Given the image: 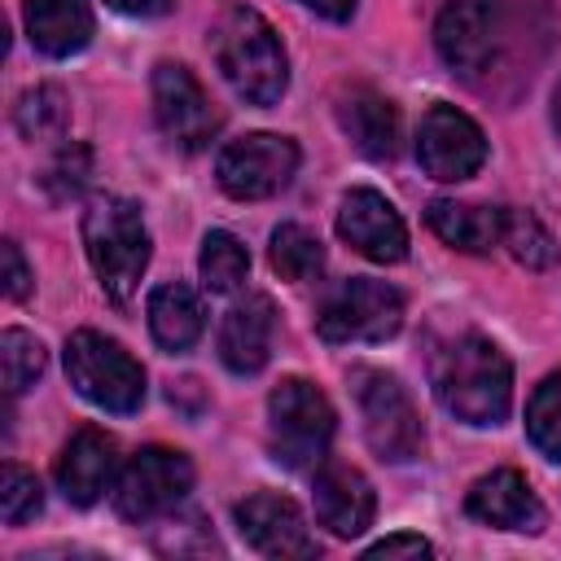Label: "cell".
Segmentation results:
<instances>
[{
	"label": "cell",
	"mask_w": 561,
	"mask_h": 561,
	"mask_svg": "<svg viewBox=\"0 0 561 561\" xmlns=\"http://www.w3.org/2000/svg\"><path fill=\"white\" fill-rule=\"evenodd\" d=\"M434 399L465 425H500L513 403V364L486 333H456L430 359Z\"/></svg>",
	"instance_id": "cell-1"
},
{
	"label": "cell",
	"mask_w": 561,
	"mask_h": 561,
	"mask_svg": "<svg viewBox=\"0 0 561 561\" xmlns=\"http://www.w3.org/2000/svg\"><path fill=\"white\" fill-rule=\"evenodd\" d=\"M210 57L228 79V88L259 110H272L289 88V57L280 48V35L250 4H228L215 18Z\"/></svg>",
	"instance_id": "cell-2"
},
{
	"label": "cell",
	"mask_w": 561,
	"mask_h": 561,
	"mask_svg": "<svg viewBox=\"0 0 561 561\" xmlns=\"http://www.w3.org/2000/svg\"><path fill=\"white\" fill-rule=\"evenodd\" d=\"M83 250L101 280V289L123 307L131 302L145 267H149V228L136 202L127 197H96L83 210Z\"/></svg>",
	"instance_id": "cell-3"
},
{
	"label": "cell",
	"mask_w": 561,
	"mask_h": 561,
	"mask_svg": "<svg viewBox=\"0 0 561 561\" xmlns=\"http://www.w3.org/2000/svg\"><path fill=\"white\" fill-rule=\"evenodd\" d=\"M337 412L329 394L307 377H280L267 394V447L285 469H311L324 460Z\"/></svg>",
	"instance_id": "cell-4"
},
{
	"label": "cell",
	"mask_w": 561,
	"mask_h": 561,
	"mask_svg": "<svg viewBox=\"0 0 561 561\" xmlns=\"http://www.w3.org/2000/svg\"><path fill=\"white\" fill-rule=\"evenodd\" d=\"M66 377L101 412L127 416V412H136L145 403V368H140V359L123 342H114V337H105L96 329H75L66 337Z\"/></svg>",
	"instance_id": "cell-5"
},
{
	"label": "cell",
	"mask_w": 561,
	"mask_h": 561,
	"mask_svg": "<svg viewBox=\"0 0 561 561\" xmlns=\"http://www.w3.org/2000/svg\"><path fill=\"white\" fill-rule=\"evenodd\" d=\"M351 386H355V403H359L368 447L390 465L416 460L421 447H425V430H421V412H416L408 386L394 373H381V368H355Z\"/></svg>",
	"instance_id": "cell-6"
},
{
	"label": "cell",
	"mask_w": 561,
	"mask_h": 561,
	"mask_svg": "<svg viewBox=\"0 0 561 561\" xmlns=\"http://www.w3.org/2000/svg\"><path fill=\"white\" fill-rule=\"evenodd\" d=\"M403 329V294L373 276H351L333 285L316 311V333L324 342H386Z\"/></svg>",
	"instance_id": "cell-7"
},
{
	"label": "cell",
	"mask_w": 561,
	"mask_h": 561,
	"mask_svg": "<svg viewBox=\"0 0 561 561\" xmlns=\"http://www.w3.org/2000/svg\"><path fill=\"white\" fill-rule=\"evenodd\" d=\"M508 39L504 0H451L434 22V48L460 79H482Z\"/></svg>",
	"instance_id": "cell-8"
},
{
	"label": "cell",
	"mask_w": 561,
	"mask_h": 561,
	"mask_svg": "<svg viewBox=\"0 0 561 561\" xmlns=\"http://www.w3.org/2000/svg\"><path fill=\"white\" fill-rule=\"evenodd\" d=\"M193 491V460L175 447H140L114 478V508L123 522H153Z\"/></svg>",
	"instance_id": "cell-9"
},
{
	"label": "cell",
	"mask_w": 561,
	"mask_h": 561,
	"mask_svg": "<svg viewBox=\"0 0 561 561\" xmlns=\"http://www.w3.org/2000/svg\"><path fill=\"white\" fill-rule=\"evenodd\" d=\"M298 171V145L276 131H250L219 149L215 180L237 202H263L280 193Z\"/></svg>",
	"instance_id": "cell-10"
},
{
	"label": "cell",
	"mask_w": 561,
	"mask_h": 561,
	"mask_svg": "<svg viewBox=\"0 0 561 561\" xmlns=\"http://www.w3.org/2000/svg\"><path fill=\"white\" fill-rule=\"evenodd\" d=\"M153 118H158L162 136L184 153L206 149L224 123L210 92L197 83V75L184 61H158L153 66Z\"/></svg>",
	"instance_id": "cell-11"
},
{
	"label": "cell",
	"mask_w": 561,
	"mask_h": 561,
	"mask_svg": "<svg viewBox=\"0 0 561 561\" xmlns=\"http://www.w3.org/2000/svg\"><path fill=\"white\" fill-rule=\"evenodd\" d=\"M416 162L425 167L430 180H443V184L469 180L486 162V136H482V127L465 110L438 101V105H430L421 114V127H416Z\"/></svg>",
	"instance_id": "cell-12"
},
{
	"label": "cell",
	"mask_w": 561,
	"mask_h": 561,
	"mask_svg": "<svg viewBox=\"0 0 561 561\" xmlns=\"http://www.w3.org/2000/svg\"><path fill=\"white\" fill-rule=\"evenodd\" d=\"M311 500H316V522L337 535V539H355L373 526L377 517V495H373V482L337 460V456H324L316 465V482H311Z\"/></svg>",
	"instance_id": "cell-13"
},
{
	"label": "cell",
	"mask_w": 561,
	"mask_h": 561,
	"mask_svg": "<svg viewBox=\"0 0 561 561\" xmlns=\"http://www.w3.org/2000/svg\"><path fill=\"white\" fill-rule=\"evenodd\" d=\"M232 517H237L241 539L263 557H316L320 552L302 522V508L289 495L254 491L232 508Z\"/></svg>",
	"instance_id": "cell-14"
},
{
	"label": "cell",
	"mask_w": 561,
	"mask_h": 561,
	"mask_svg": "<svg viewBox=\"0 0 561 561\" xmlns=\"http://www.w3.org/2000/svg\"><path fill=\"white\" fill-rule=\"evenodd\" d=\"M337 237L373 259V263H399L408 254V228L403 215L377 193V188H351L337 206Z\"/></svg>",
	"instance_id": "cell-15"
},
{
	"label": "cell",
	"mask_w": 561,
	"mask_h": 561,
	"mask_svg": "<svg viewBox=\"0 0 561 561\" xmlns=\"http://www.w3.org/2000/svg\"><path fill=\"white\" fill-rule=\"evenodd\" d=\"M465 513L491 530H517V535H539L543 530V504L530 491L526 473L517 469H491L482 473L469 495H465Z\"/></svg>",
	"instance_id": "cell-16"
},
{
	"label": "cell",
	"mask_w": 561,
	"mask_h": 561,
	"mask_svg": "<svg viewBox=\"0 0 561 561\" xmlns=\"http://www.w3.org/2000/svg\"><path fill=\"white\" fill-rule=\"evenodd\" d=\"M114 478H118V443L96 425H83L57 456V486L79 508L96 504L114 486Z\"/></svg>",
	"instance_id": "cell-17"
},
{
	"label": "cell",
	"mask_w": 561,
	"mask_h": 561,
	"mask_svg": "<svg viewBox=\"0 0 561 561\" xmlns=\"http://www.w3.org/2000/svg\"><path fill=\"white\" fill-rule=\"evenodd\" d=\"M333 114H337V127L346 131V140H351L364 158L390 162V158L399 153V110H394V101H386L377 88H368V83L342 88Z\"/></svg>",
	"instance_id": "cell-18"
},
{
	"label": "cell",
	"mask_w": 561,
	"mask_h": 561,
	"mask_svg": "<svg viewBox=\"0 0 561 561\" xmlns=\"http://www.w3.org/2000/svg\"><path fill=\"white\" fill-rule=\"evenodd\" d=\"M276 307L267 294H245L219 324V359L237 377H254L272 355Z\"/></svg>",
	"instance_id": "cell-19"
},
{
	"label": "cell",
	"mask_w": 561,
	"mask_h": 561,
	"mask_svg": "<svg viewBox=\"0 0 561 561\" xmlns=\"http://www.w3.org/2000/svg\"><path fill=\"white\" fill-rule=\"evenodd\" d=\"M22 22L44 57H75L92 44L96 31L88 0H22Z\"/></svg>",
	"instance_id": "cell-20"
},
{
	"label": "cell",
	"mask_w": 561,
	"mask_h": 561,
	"mask_svg": "<svg viewBox=\"0 0 561 561\" xmlns=\"http://www.w3.org/2000/svg\"><path fill=\"white\" fill-rule=\"evenodd\" d=\"M430 232L465 254H486L504 237V210L500 206H478V202H456V197H434L425 206Z\"/></svg>",
	"instance_id": "cell-21"
},
{
	"label": "cell",
	"mask_w": 561,
	"mask_h": 561,
	"mask_svg": "<svg viewBox=\"0 0 561 561\" xmlns=\"http://www.w3.org/2000/svg\"><path fill=\"white\" fill-rule=\"evenodd\" d=\"M206 329L202 298L184 280H167L149 294V333L162 351H188Z\"/></svg>",
	"instance_id": "cell-22"
},
{
	"label": "cell",
	"mask_w": 561,
	"mask_h": 561,
	"mask_svg": "<svg viewBox=\"0 0 561 561\" xmlns=\"http://www.w3.org/2000/svg\"><path fill=\"white\" fill-rule=\"evenodd\" d=\"M267 263L280 280H294V285H307V280H320L324 272V245L311 228L302 224H280L272 232V245H267Z\"/></svg>",
	"instance_id": "cell-23"
},
{
	"label": "cell",
	"mask_w": 561,
	"mask_h": 561,
	"mask_svg": "<svg viewBox=\"0 0 561 561\" xmlns=\"http://www.w3.org/2000/svg\"><path fill=\"white\" fill-rule=\"evenodd\" d=\"M13 123L26 140H61L66 123H70V96L57 83H35L18 96Z\"/></svg>",
	"instance_id": "cell-24"
},
{
	"label": "cell",
	"mask_w": 561,
	"mask_h": 561,
	"mask_svg": "<svg viewBox=\"0 0 561 561\" xmlns=\"http://www.w3.org/2000/svg\"><path fill=\"white\" fill-rule=\"evenodd\" d=\"M197 272H202V285H206L210 294H232V289H241L245 276H250V254H245V245H241L232 232L215 228V232L202 237Z\"/></svg>",
	"instance_id": "cell-25"
},
{
	"label": "cell",
	"mask_w": 561,
	"mask_h": 561,
	"mask_svg": "<svg viewBox=\"0 0 561 561\" xmlns=\"http://www.w3.org/2000/svg\"><path fill=\"white\" fill-rule=\"evenodd\" d=\"M500 245H508L513 263H522L526 272H543L557 263V241L543 228V219L535 210H504V237Z\"/></svg>",
	"instance_id": "cell-26"
},
{
	"label": "cell",
	"mask_w": 561,
	"mask_h": 561,
	"mask_svg": "<svg viewBox=\"0 0 561 561\" xmlns=\"http://www.w3.org/2000/svg\"><path fill=\"white\" fill-rule=\"evenodd\" d=\"M526 438L543 460H561V368L535 386L526 403Z\"/></svg>",
	"instance_id": "cell-27"
},
{
	"label": "cell",
	"mask_w": 561,
	"mask_h": 561,
	"mask_svg": "<svg viewBox=\"0 0 561 561\" xmlns=\"http://www.w3.org/2000/svg\"><path fill=\"white\" fill-rule=\"evenodd\" d=\"M48 355H44V342L26 329H4L0 337V368H4V390L9 394H22L39 381Z\"/></svg>",
	"instance_id": "cell-28"
},
{
	"label": "cell",
	"mask_w": 561,
	"mask_h": 561,
	"mask_svg": "<svg viewBox=\"0 0 561 561\" xmlns=\"http://www.w3.org/2000/svg\"><path fill=\"white\" fill-rule=\"evenodd\" d=\"M39 508H44L39 478L31 469H22V465H4L0 469V517H4V526H22Z\"/></svg>",
	"instance_id": "cell-29"
},
{
	"label": "cell",
	"mask_w": 561,
	"mask_h": 561,
	"mask_svg": "<svg viewBox=\"0 0 561 561\" xmlns=\"http://www.w3.org/2000/svg\"><path fill=\"white\" fill-rule=\"evenodd\" d=\"M88 171H92V153H88V145H61L57 158L44 167L39 184L48 188L53 202H70V197H79V188L88 184Z\"/></svg>",
	"instance_id": "cell-30"
},
{
	"label": "cell",
	"mask_w": 561,
	"mask_h": 561,
	"mask_svg": "<svg viewBox=\"0 0 561 561\" xmlns=\"http://www.w3.org/2000/svg\"><path fill=\"white\" fill-rule=\"evenodd\" d=\"M0 254H4V294H9L13 302H22V298L31 294V267H26L22 250H18V241H4Z\"/></svg>",
	"instance_id": "cell-31"
},
{
	"label": "cell",
	"mask_w": 561,
	"mask_h": 561,
	"mask_svg": "<svg viewBox=\"0 0 561 561\" xmlns=\"http://www.w3.org/2000/svg\"><path fill=\"white\" fill-rule=\"evenodd\" d=\"M364 557H434V543L421 535H386Z\"/></svg>",
	"instance_id": "cell-32"
},
{
	"label": "cell",
	"mask_w": 561,
	"mask_h": 561,
	"mask_svg": "<svg viewBox=\"0 0 561 561\" xmlns=\"http://www.w3.org/2000/svg\"><path fill=\"white\" fill-rule=\"evenodd\" d=\"M110 9H118V13H127V18H162L175 0H105Z\"/></svg>",
	"instance_id": "cell-33"
},
{
	"label": "cell",
	"mask_w": 561,
	"mask_h": 561,
	"mask_svg": "<svg viewBox=\"0 0 561 561\" xmlns=\"http://www.w3.org/2000/svg\"><path fill=\"white\" fill-rule=\"evenodd\" d=\"M298 4L311 9V13H320V18H329V22H346L359 0H298Z\"/></svg>",
	"instance_id": "cell-34"
},
{
	"label": "cell",
	"mask_w": 561,
	"mask_h": 561,
	"mask_svg": "<svg viewBox=\"0 0 561 561\" xmlns=\"http://www.w3.org/2000/svg\"><path fill=\"white\" fill-rule=\"evenodd\" d=\"M552 127H557V136H561V83H557V92H552Z\"/></svg>",
	"instance_id": "cell-35"
}]
</instances>
